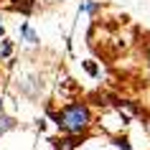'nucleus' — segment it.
Instances as JSON below:
<instances>
[{
    "label": "nucleus",
    "instance_id": "nucleus-1",
    "mask_svg": "<svg viewBox=\"0 0 150 150\" xmlns=\"http://www.w3.org/2000/svg\"><path fill=\"white\" fill-rule=\"evenodd\" d=\"M48 115L54 117V122L59 125V130H61L64 135H87L89 127H92V122H94L92 107H89L87 102H81V99L64 104L61 110H56V112L48 110Z\"/></svg>",
    "mask_w": 150,
    "mask_h": 150
},
{
    "label": "nucleus",
    "instance_id": "nucleus-2",
    "mask_svg": "<svg viewBox=\"0 0 150 150\" xmlns=\"http://www.w3.org/2000/svg\"><path fill=\"white\" fill-rule=\"evenodd\" d=\"M41 89H43V81L38 79V76H33V79H25L23 84H18V92L23 97H28V99H36V97L41 94Z\"/></svg>",
    "mask_w": 150,
    "mask_h": 150
},
{
    "label": "nucleus",
    "instance_id": "nucleus-3",
    "mask_svg": "<svg viewBox=\"0 0 150 150\" xmlns=\"http://www.w3.org/2000/svg\"><path fill=\"white\" fill-rule=\"evenodd\" d=\"M81 137H84V135H66V137H59V140H54V150H74L81 142Z\"/></svg>",
    "mask_w": 150,
    "mask_h": 150
},
{
    "label": "nucleus",
    "instance_id": "nucleus-4",
    "mask_svg": "<svg viewBox=\"0 0 150 150\" xmlns=\"http://www.w3.org/2000/svg\"><path fill=\"white\" fill-rule=\"evenodd\" d=\"M16 127H18V120L13 117V115L0 112V137H3V135H8V132H13Z\"/></svg>",
    "mask_w": 150,
    "mask_h": 150
},
{
    "label": "nucleus",
    "instance_id": "nucleus-5",
    "mask_svg": "<svg viewBox=\"0 0 150 150\" xmlns=\"http://www.w3.org/2000/svg\"><path fill=\"white\" fill-rule=\"evenodd\" d=\"M21 36H23L28 43H33V46H36V43H41V36L31 28V23H28V21H23V23H21Z\"/></svg>",
    "mask_w": 150,
    "mask_h": 150
},
{
    "label": "nucleus",
    "instance_id": "nucleus-6",
    "mask_svg": "<svg viewBox=\"0 0 150 150\" xmlns=\"http://www.w3.org/2000/svg\"><path fill=\"white\" fill-rule=\"evenodd\" d=\"M99 8H102V3L99 0H84L79 5V13H87V16H97L99 13Z\"/></svg>",
    "mask_w": 150,
    "mask_h": 150
},
{
    "label": "nucleus",
    "instance_id": "nucleus-7",
    "mask_svg": "<svg viewBox=\"0 0 150 150\" xmlns=\"http://www.w3.org/2000/svg\"><path fill=\"white\" fill-rule=\"evenodd\" d=\"M10 54H13V41L3 36V43H0V59H10Z\"/></svg>",
    "mask_w": 150,
    "mask_h": 150
},
{
    "label": "nucleus",
    "instance_id": "nucleus-8",
    "mask_svg": "<svg viewBox=\"0 0 150 150\" xmlns=\"http://www.w3.org/2000/svg\"><path fill=\"white\" fill-rule=\"evenodd\" d=\"M81 64H84V69H87L89 76H97V74H99V66H97L94 61H81Z\"/></svg>",
    "mask_w": 150,
    "mask_h": 150
},
{
    "label": "nucleus",
    "instance_id": "nucleus-9",
    "mask_svg": "<svg viewBox=\"0 0 150 150\" xmlns=\"http://www.w3.org/2000/svg\"><path fill=\"white\" fill-rule=\"evenodd\" d=\"M142 48H145V64H148V69H150V38H145Z\"/></svg>",
    "mask_w": 150,
    "mask_h": 150
},
{
    "label": "nucleus",
    "instance_id": "nucleus-10",
    "mask_svg": "<svg viewBox=\"0 0 150 150\" xmlns=\"http://www.w3.org/2000/svg\"><path fill=\"white\" fill-rule=\"evenodd\" d=\"M46 5H59V3H66V0H43Z\"/></svg>",
    "mask_w": 150,
    "mask_h": 150
},
{
    "label": "nucleus",
    "instance_id": "nucleus-11",
    "mask_svg": "<svg viewBox=\"0 0 150 150\" xmlns=\"http://www.w3.org/2000/svg\"><path fill=\"white\" fill-rule=\"evenodd\" d=\"M0 36H5V25H3V13H0Z\"/></svg>",
    "mask_w": 150,
    "mask_h": 150
},
{
    "label": "nucleus",
    "instance_id": "nucleus-12",
    "mask_svg": "<svg viewBox=\"0 0 150 150\" xmlns=\"http://www.w3.org/2000/svg\"><path fill=\"white\" fill-rule=\"evenodd\" d=\"M0 112H5V110H3V97H0Z\"/></svg>",
    "mask_w": 150,
    "mask_h": 150
}]
</instances>
